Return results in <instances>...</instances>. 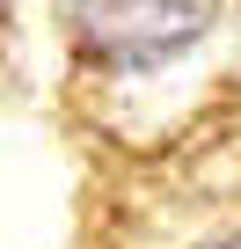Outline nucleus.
Instances as JSON below:
<instances>
[{"instance_id":"f03ea898","label":"nucleus","mask_w":241,"mask_h":249,"mask_svg":"<svg viewBox=\"0 0 241 249\" xmlns=\"http://www.w3.org/2000/svg\"><path fill=\"white\" fill-rule=\"evenodd\" d=\"M205 249H241V234H226V242H205Z\"/></svg>"},{"instance_id":"f257e3e1","label":"nucleus","mask_w":241,"mask_h":249,"mask_svg":"<svg viewBox=\"0 0 241 249\" xmlns=\"http://www.w3.org/2000/svg\"><path fill=\"white\" fill-rule=\"evenodd\" d=\"M212 8L219 0H59V22L95 66L139 73L190 52L212 30Z\"/></svg>"}]
</instances>
